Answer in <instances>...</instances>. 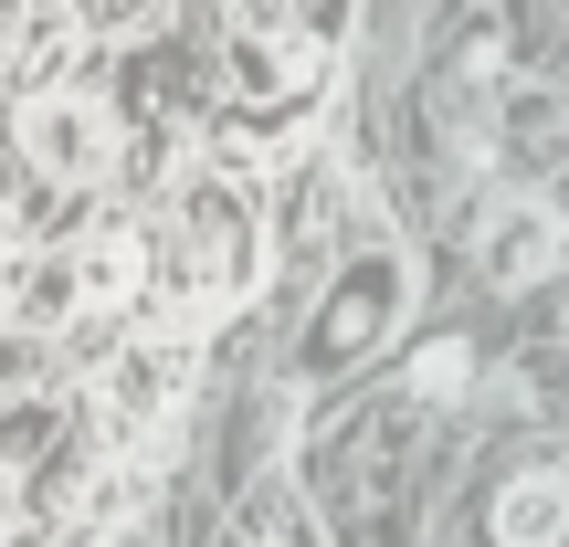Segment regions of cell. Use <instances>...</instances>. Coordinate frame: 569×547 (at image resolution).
Here are the masks:
<instances>
[{
    "instance_id": "9",
    "label": "cell",
    "mask_w": 569,
    "mask_h": 547,
    "mask_svg": "<svg viewBox=\"0 0 569 547\" xmlns=\"http://www.w3.org/2000/svg\"><path fill=\"white\" fill-rule=\"evenodd\" d=\"M11 316H21V326H63V316H84V274H74V253H42V264L11 284Z\"/></svg>"
},
{
    "instance_id": "7",
    "label": "cell",
    "mask_w": 569,
    "mask_h": 547,
    "mask_svg": "<svg viewBox=\"0 0 569 547\" xmlns=\"http://www.w3.org/2000/svg\"><path fill=\"white\" fill-rule=\"evenodd\" d=\"M549 264H559V222H549V211H496V222H486V274L496 284H528Z\"/></svg>"
},
{
    "instance_id": "2",
    "label": "cell",
    "mask_w": 569,
    "mask_h": 547,
    "mask_svg": "<svg viewBox=\"0 0 569 547\" xmlns=\"http://www.w3.org/2000/svg\"><path fill=\"white\" fill-rule=\"evenodd\" d=\"M11 138H21V159H32L53 190H84V180L117 169V117H106L96 95H74V84H42V95L21 105Z\"/></svg>"
},
{
    "instance_id": "5",
    "label": "cell",
    "mask_w": 569,
    "mask_h": 547,
    "mask_svg": "<svg viewBox=\"0 0 569 547\" xmlns=\"http://www.w3.org/2000/svg\"><path fill=\"white\" fill-rule=\"evenodd\" d=\"M496 547H569V474H507L496 485Z\"/></svg>"
},
{
    "instance_id": "4",
    "label": "cell",
    "mask_w": 569,
    "mask_h": 547,
    "mask_svg": "<svg viewBox=\"0 0 569 547\" xmlns=\"http://www.w3.org/2000/svg\"><path fill=\"white\" fill-rule=\"evenodd\" d=\"M390 295H401V264H390V253H369V264L348 274L338 295H327L317 337H306V368H338V358H359V347L390 326Z\"/></svg>"
},
{
    "instance_id": "10",
    "label": "cell",
    "mask_w": 569,
    "mask_h": 547,
    "mask_svg": "<svg viewBox=\"0 0 569 547\" xmlns=\"http://www.w3.org/2000/svg\"><path fill=\"white\" fill-rule=\"evenodd\" d=\"M475 389V337H432L411 358V401H465Z\"/></svg>"
},
{
    "instance_id": "1",
    "label": "cell",
    "mask_w": 569,
    "mask_h": 547,
    "mask_svg": "<svg viewBox=\"0 0 569 547\" xmlns=\"http://www.w3.org/2000/svg\"><path fill=\"white\" fill-rule=\"evenodd\" d=\"M253 264H264V232H253L243 190L232 180H190L180 222H169V253H159V305L180 326H201V316H222V305L253 284Z\"/></svg>"
},
{
    "instance_id": "11",
    "label": "cell",
    "mask_w": 569,
    "mask_h": 547,
    "mask_svg": "<svg viewBox=\"0 0 569 547\" xmlns=\"http://www.w3.org/2000/svg\"><path fill=\"white\" fill-rule=\"evenodd\" d=\"M243 547H317V537H306V516L284 506V495H274V506H253V527H243Z\"/></svg>"
},
{
    "instance_id": "6",
    "label": "cell",
    "mask_w": 569,
    "mask_h": 547,
    "mask_svg": "<svg viewBox=\"0 0 569 547\" xmlns=\"http://www.w3.org/2000/svg\"><path fill=\"white\" fill-rule=\"evenodd\" d=\"M74 274H84V316H117L148 274V243L138 232H96V243H74Z\"/></svg>"
},
{
    "instance_id": "8",
    "label": "cell",
    "mask_w": 569,
    "mask_h": 547,
    "mask_svg": "<svg viewBox=\"0 0 569 547\" xmlns=\"http://www.w3.org/2000/svg\"><path fill=\"white\" fill-rule=\"evenodd\" d=\"M327 74V42L317 32H274V42H243V84L253 95H306Z\"/></svg>"
},
{
    "instance_id": "3",
    "label": "cell",
    "mask_w": 569,
    "mask_h": 547,
    "mask_svg": "<svg viewBox=\"0 0 569 547\" xmlns=\"http://www.w3.org/2000/svg\"><path fill=\"white\" fill-rule=\"evenodd\" d=\"M180 379H190V347H169V337L117 347V358H106V432H117V443H148V432L169 422V401H180Z\"/></svg>"
}]
</instances>
